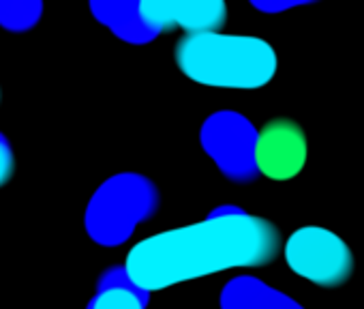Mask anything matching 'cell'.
Wrapping results in <instances>:
<instances>
[{"instance_id": "cell-1", "label": "cell", "mask_w": 364, "mask_h": 309, "mask_svg": "<svg viewBox=\"0 0 364 309\" xmlns=\"http://www.w3.org/2000/svg\"><path fill=\"white\" fill-rule=\"evenodd\" d=\"M281 245L272 221L223 204L202 221L146 236L129 249L122 268L137 288L156 292L230 268L266 266Z\"/></svg>"}, {"instance_id": "cell-2", "label": "cell", "mask_w": 364, "mask_h": 309, "mask_svg": "<svg viewBox=\"0 0 364 309\" xmlns=\"http://www.w3.org/2000/svg\"><path fill=\"white\" fill-rule=\"evenodd\" d=\"M173 58L178 69L198 84L242 90L266 86L279 65L268 41L249 35H221L219 31L180 37Z\"/></svg>"}, {"instance_id": "cell-3", "label": "cell", "mask_w": 364, "mask_h": 309, "mask_svg": "<svg viewBox=\"0 0 364 309\" xmlns=\"http://www.w3.org/2000/svg\"><path fill=\"white\" fill-rule=\"evenodd\" d=\"M159 187L144 174L120 172L109 177L88 200L84 228L101 247H118L131 239L141 221L156 215Z\"/></svg>"}, {"instance_id": "cell-4", "label": "cell", "mask_w": 364, "mask_h": 309, "mask_svg": "<svg viewBox=\"0 0 364 309\" xmlns=\"http://www.w3.org/2000/svg\"><path fill=\"white\" fill-rule=\"evenodd\" d=\"M200 142L221 174L234 183H253L259 172L255 164V125L232 110L210 114L200 131Z\"/></svg>"}, {"instance_id": "cell-5", "label": "cell", "mask_w": 364, "mask_h": 309, "mask_svg": "<svg viewBox=\"0 0 364 309\" xmlns=\"http://www.w3.org/2000/svg\"><path fill=\"white\" fill-rule=\"evenodd\" d=\"M285 260L296 275L323 288L343 286L353 273L349 245L319 226L296 230L285 243Z\"/></svg>"}, {"instance_id": "cell-6", "label": "cell", "mask_w": 364, "mask_h": 309, "mask_svg": "<svg viewBox=\"0 0 364 309\" xmlns=\"http://www.w3.org/2000/svg\"><path fill=\"white\" fill-rule=\"evenodd\" d=\"M257 172L272 181H289L298 177L306 164V135L291 118L268 120L257 131L255 142Z\"/></svg>"}, {"instance_id": "cell-7", "label": "cell", "mask_w": 364, "mask_h": 309, "mask_svg": "<svg viewBox=\"0 0 364 309\" xmlns=\"http://www.w3.org/2000/svg\"><path fill=\"white\" fill-rule=\"evenodd\" d=\"M219 303L221 309H304L285 292L251 275L230 279L221 290Z\"/></svg>"}, {"instance_id": "cell-8", "label": "cell", "mask_w": 364, "mask_h": 309, "mask_svg": "<svg viewBox=\"0 0 364 309\" xmlns=\"http://www.w3.org/2000/svg\"><path fill=\"white\" fill-rule=\"evenodd\" d=\"M146 290L137 288L124 273L122 266H112L101 273L97 281V292L88 300L86 309H146Z\"/></svg>"}, {"instance_id": "cell-9", "label": "cell", "mask_w": 364, "mask_h": 309, "mask_svg": "<svg viewBox=\"0 0 364 309\" xmlns=\"http://www.w3.org/2000/svg\"><path fill=\"white\" fill-rule=\"evenodd\" d=\"M173 28L171 24V0H139L133 22L114 35L127 43L144 46L154 41L161 33Z\"/></svg>"}, {"instance_id": "cell-10", "label": "cell", "mask_w": 364, "mask_h": 309, "mask_svg": "<svg viewBox=\"0 0 364 309\" xmlns=\"http://www.w3.org/2000/svg\"><path fill=\"white\" fill-rule=\"evenodd\" d=\"M225 22V0H171V24L187 33L221 31Z\"/></svg>"}, {"instance_id": "cell-11", "label": "cell", "mask_w": 364, "mask_h": 309, "mask_svg": "<svg viewBox=\"0 0 364 309\" xmlns=\"http://www.w3.org/2000/svg\"><path fill=\"white\" fill-rule=\"evenodd\" d=\"M43 14V0H0V26L9 33L35 28Z\"/></svg>"}, {"instance_id": "cell-12", "label": "cell", "mask_w": 364, "mask_h": 309, "mask_svg": "<svg viewBox=\"0 0 364 309\" xmlns=\"http://www.w3.org/2000/svg\"><path fill=\"white\" fill-rule=\"evenodd\" d=\"M139 0H88L90 11L99 24L107 26L112 33L124 28L133 22Z\"/></svg>"}, {"instance_id": "cell-13", "label": "cell", "mask_w": 364, "mask_h": 309, "mask_svg": "<svg viewBox=\"0 0 364 309\" xmlns=\"http://www.w3.org/2000/svg\"><path fill=\"white\" fill-rule=\"evenodd\" d=\"M16 172V157H14V148L7 140V135L0 131V187L7 185Z\"/></svg>"}, {"instance_id": "cell-14", "label": "cell", "mask_w": 364, "mask_h": 309, "mask_svg": "<svg viewBox=\"0 0 364 309\" xmlns=\"http://www.w3.org/2000/svg\"><path fill=\"white\" fill-rule=\"evenodd\" d=\"M249 3L262 14H281V11L294 9V7L319 3V0H249Z\"/></svg>"}]
</instances>
